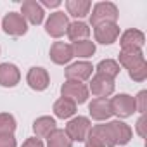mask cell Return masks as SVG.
Segmentation results:
<instances>
[{
  "label": "cell",
  "mask_w": 147,
  "mask_h": 147,
  "mask_svg": "<svg viewBox=\"0 0 147 147\" xmlns=\"http://www.w3.org/2000/svg\"><path fill=\"white\" fill-rule=\"evenodd\" d=\"M142 62H145L142 49H121V52L118 55V64L123 66L125 69H131Z\"/></svg>",
  "instance_id": "5bb4252c"
},
{
  "label": "cell",
  "mask_w": 147,
  "mask_h": 147,
  "mask_svg": "<svg viewBox=\"0 0 147 147\" xmlns=\"http://www.w3.org/2000/svg\"><path fill=\"white\" fill-rule=\"evenodd\" d=\"M67 26H69L67 14H64L62 11H55L45 21V33L49 36H52V38H61V36L66 35Z\"/></svg>",
  "instance_id": "5b68a950"
},
{
  "label": "cell",
  "mask_w": 147,
  "mask_h": 147,
  "mask_svg": "<svg viewBox=\"0 0 147 147\" xmlns=\"http://www.w3.org/2000/svg\"><path fill=\"white\" fill-rule=\"evenodd\" d=\"M26 83L31 90L35 92H43L49 88L50 85V76H49V71L45 67H40V66H35V67H30L28 75H26Z\"/></svg>",
  "instance_id": "ba28073f"
},
{
  "label": "cell",
  "mask_w": 147,
  "mask_h": 147,
  "mask_svg": "<svg viewBox=\"0 0 147 147\" xmlns=\"http://www.w3.org/2000/svg\"><path fill=\"white\" fill-rule=\"evenodd\" d=\"M47 147H73V140L61 128H55L47 137Z\"/></svg>",
  "instance_id": "d4e9b609"
},
{
  "label": "cell",
  "mask_w": 147,
  "mask_h": 147,
  "mask_svg": "<svg viewBox=\"0 0 147 147\" xmlns=\"http://www.w3.org/2000/svg\"><path fill=\"white\" fill-rule=\"evenodd\" d=\"M49 55H50V61H52L54 64H57V66L69 64L71 59L75 57V55H73L71 43H66V42H54V43L50 45Z\"/></svg>",
  "instance_id": "7c38bea8"
},
{
  "label": "cell",
  "mask_w": 147,
  "mask_h": 147,
  "mask_svg": "<svg viewBox=\"0 0 147 147\" xmlns=\"http://www.w3.org/2000/svg\"><path fill=\"white\" fill-rule=\"evenodd\" d=\"M88 18H90V24L95 28L104 23H116L119 18V11L113 2H99L92 7Z\"/></svg>",
  "instance_id": "6da1fadb"
},
{
  "label": "cell",
  "mask_w": 147,
  "mask_h": 147,
  "mask_svg": "<svg viewBox=\"0 0 147 147\" xmlns=\"http://www.w3.org/2000/svg\"><path fill=\"white\" fill-rule=\"evenodd\" d=\"M38 4L43 7V11L45 9H57L61 5V0H42V2H38Z\"/></svg>",
  "instance_id": "1f68e13d"
},
{
  "label": "cell",
  "mask_w": 147,
  "mask_h": 147,
  "mask_svg": "<svg viewBox=\"0 0 147 147\" xmlns=\"http://www.w3.org/2000/svg\"><path fill=\"white\" fill-rule=\"evenodd\" d=\"M21 147H45V145H43V142H42L40 138H36V137H30V138H26V140L23 142Z\"/></svg>",
  "instance_id": "f546056e"
},
{
  "label": "cell",
  "mask_w": 147,
  "mask_h": 147,
  "mask_svg": "<svg viewBox=\"0 0 147 147\" xmlns=\"http://www.w3.org/2000/svg\"><path fill=\"white\" fill-rule=\"evenodd\" d=\"M88 87L82 82H71V80H66L62 85H61V97L75 102L76 106L78 104H85L88 100Z\"/></svg>",
  "instance_id": "277c9868"
},
{
  "label": "cell",
  "mask_w": 147,
  "mask_h": 147,
  "mask_svg": "<svg viewBox=\"0 0 147 147\" xmlns=\"http://www.w3.org/2000/svg\"><path fill=\"white\" fill-rule=\"evenodd\" d=\"M94 36L97 43L111 45L119 38V26L118 23H104L94 28Z\"/></svg>",
  "instance_id": "8fae6325"
},
{
  "label": "cell",
  "mask_w": 147,
  "mask_h": 147,
  "mask_svg": "<svg viewBox=\"0 0 147 147\" xmlns=\"http://www.w3.org/2000/svg\"><path fill=\"white\" fill-rule=\"evenodd\" d=\"M109 106H111L113 116H118V119L130 118V116H133V113H137L135 99L130 94H118V95L111 97L109 99Z\"/></svg>",
  "instance_id": "3957f363"
},
{
  "label": "cell",
  "mask_w": 147,
  "mask_h": 147,
  "mask_svg": "<svg viewBox=\"0 0 147 147\" xmlns=\"http://www.w3.org/2000/svg\"><path fill=\"white\" fill-rule=\"evenodd\" d=\"M66 35H67V38L73 43L80 42V40H88V36H90V26L87 23H83V21H73V23H69Z\"/></svg>",
  "instance_id": "44dd1931"
},
{
  "label": "cell",
  "mask_w": 147,
  "mask_h": 147,
  "mask_svg": "<svg viewBox=\"0 0 147 147\" xmlns=\"http://www.w3.org/2000/svg\"><path fill=\"white\" fill-rule=\"evenodd\" d=\"M88 113L95 121H107L113 116L109 99H92V102L88 104Z\"/></svg>",
  "instance_id": "2e32d148"
},
{
  "label": "cell",
  "mask_w": 147,
  "mask_h": 147,
  "mask_svg": "<svg viewBox=\"0 0 147 147\" xmlns=\"http://www.w3.org/2000/svg\"><path fill=\"white\" fill-rule=\"evenodd\" d=\"M16 128L18 123L11 113H0V137H12Z\"/></svg>",
  "instance_id": "484cf974"
},
{
  "label": "cell",
  "mask_w": 147,
  "mask_h": 147,
  "mask_svg": "<svg viewBox=\"0 0 147 147\" xmlns=\"http://www.w3.org/2000/svg\"><path fill=\"white\" fill-rule=\"evenodd\" d=\"M92 73H94V66L88 61H78V62H73L66 67V80L83 83V82L92 78Z\"/></svg>",
  "instance_id": "9c48e42d"
},
{
  "label": "cell",
  "mask_w": 147,
  "mask_h": 147,
  "mask_svg": "<svg viewBox=\"0 0 147 147\" xmlns=\"http://www.w3.org/2000/svg\"><path fill=\"white\" fill-rule=\"evenodd\" d=\"M0 147H18V142L12 137H0Z\"/></svg>",
  "instance_id": "4dcf8cb0"
},
{
  "label": "cell",
  "mask_w": 147,
  "mask_h": 147,
  "mask_svg": "<svg viewBox=\"0 0 147 147\" xmlns=\"http://www.w3.org/2000/svg\"><path fill=\"white\" fill-rule=\"evenodd\" d=\"M135 99V107H137V113L140 114H145V109H147V90H140L137 94Z\"/></svg>",
  "instance_id": "83f0119b"
},
{
  "label": "cell",
  "mask_w": 147,
  "mask_h": 147,
  "mask_svg": "<svg viewBox=\"0 0 147 147\" xmlns=\"http://www.w3.org/2000/svg\"><path fill=\"white\" fill-rule=\"evenodd\" d=\"M109 126H111V131H113V137H114V142L116 145H126L131 137H133V130L121 119H114V121H109Z\"/></svg>",
  "instance_id": "e0dca14e"
},
{
  "label": "cell",
  "mask_w": 147,
  "mask_h": 147,
  "mask_svg": "<svg viewBox=\"0 0 147 147\" xmlns=\"http://www.w3.org/2000/svg\"><path fill=\"white\" fill-rule=\"evenodd\" d=\"M0 50H2V49H0Z\"/></svg>",
  "instance_id": "836d02e7"
},
{
  "label": "cell",
  "mask_w": 147,
  "mask_h": 147,
  "mask_svg": "<svg viewBox=\"0 0 147 147\" xmlns=\"http://www.w3.org/2000/svg\"><path fill=\"white\" fill-rule=\"evenodd\" d=\"M57 128V123L52 116H40L33 121V133L36 138H47L54 130Z\"/></svg>",
  "instance_id": "ac0fdd59"
},
{
  "label": "cell",
  "mask_w": 147,
  "mask_h": 147,
  "mask_svg": "<svg viewBox=\"0 0 147 147\" xmlns=\"http://www.w3.org/2000/svg\"><path fill=\"white\" fill-rule=\"evenodd\" d=\"M71 49H73V55L75 57H82V59H88L95 54L97 47H95V42L92 40H80V42H75L71 43Z\"/></svg>",
  "instance_id": "603a6c76"
},
{
  "label": "cell",
  "mask_w": 147,
  "mask_h": 147,
  "mask_svg": "<svg viewBox=\"0 0 147 147\" xmlns=\"http://www.w3.org/2000/svg\"><path fill=\"white\" fill-rule=\"evenodd\" d=\"M88 92L95 99H107L114 94V80L95 73L90 80V83H88Z\"/></svg>",
  "instance_id": "8992f818"
},
{
  "label": "cell",
  "mask_w": 147,
  "mask_h": 147,
  "mask_svg": "<svg viewBox=\"0 0 147 147\" xmlns=\"http://www.w3.org/2000/svg\"><path fill=\"white\" fill-rule=\"evenodd\" d=\"M90 130H92V121L87 116H73L64 128V131L73 142H85L90 135Z\"/></svg>",
  "instance_id": "7a4b0ae2"
},
{
  "label": "cell",
  "mask_w": 147,
  "mask_h": 147,
  "mask_svg": "<svg viewBox=\"0 0 147 147\" xmlns=\"http://www.w3.org/2000/svg\"><path fill=\"white\" fill-rule=\"evenodd\" d=\"M66 11L69 16L76 18V21H82L87 18L92 11V2L90 0H67L66 2Z\"/></svg>",
  "instance_id": "ffe728a7"
},
{
  "label": "cell",
  "mask_w": 147,
  "mask_h": 147,
  "mask_svg": "<svg viewBox=\"0 0 147 147\" xmlns=\"http://www.w3.org/2000/svg\"><path fill=\"white\" fill-rule=\"evenodd\" d=\"M2 28L9 36H23L28 33V23L19 12H9L2 19Z\"/></svg>",
  "instance_id": "52a82bcc"
},
{
  "label": "cell",
  "mask_w": 147,
  "mask_h": 147,
  "mask_svg": "<svg viewBox=\"0 0 147 147\" xmlns=\"http://www.w3.org/2000/svg\"><path fill=\"white\" fill-rule=\"evenodd\" d=\"M88 137L95 138V140L100 142L104 147H116V142H114V137H113V131H111L109 123H102V125L92 126Z\"/></svg>",
  "instance_id": "d6986e66"
},
{
  "label": "cell",
  "mask_w": 147,
  "mask_h": 147,
  "mask_svg": "<svg viewBox=\"0 0 147 147\" xmlns=\"http://www.w3.org/2000/svg\"><path fill=\"white\" fill-rule=\"evenodd\" d=\"M94 69H97V75H102V76H107V78L114 80V78L119 75L121 66H119L118 61H114V59H104V61H100V62L97 64V67H94Z\"/></svg>",
  "instance_id": "cb8c5ba5"
},
{
  "label": "cell",
  "mask_w": 147,
  "mask_h": 147,
  "mask_svg": "<svg viewBox=\"0 0 147 147\" xmlns=\"http://www.w3.org/2000/svg\"><path fill=\"white\" fill-rule=\"evenodd\" d=\"M54 114L55 118H61V119H71L76 114V104L61 97L54 102Z\"/></svg>",
  "instance_id": "7402d4cb"
},
{
  "label": "cell",
  "mask_w": 147,
  "mask_h": 147,
  "mask_svg": "<svg viewBox=\"0 0 147 147\" xmlns=\"http://www.w3.org/2000/svg\"><path fill=\"white\" fill-rule=\"evenodd\" d=\"M145 43V35L140 30L130 28L119 35V45L121 49H142Z\"/></svg>",
  "instance_id": "9a60e30c"
},
{
  "label": "cell",
  "mask_w": 147,
  "mask_h": 147,
  "mask_svg": "<svg viewBox=\"0 0 147 147\" xmlns=\"http://www.w3.org/2000/svg\"><path fill=\"white\" fill-rule=\"evenodd\" d=\"M85 147H104L100 142H97L95 138H92V137H88L87 140H85Z\"/></svg>",
  "instance_id": "d6a6232c"
},
{
  "label": "cell",
  "mask_w": 147,
  "mask_h": 147,
  "mask_svg": "<svg viewBox=\"0 0 147 147\" xmlns=\"http://www.w3.org/2000/svg\"><path fill=\"white\" fill-rule=\"evenodd\" d=\"M128 76H130L133 82H137V83L145 82V78H147V62H142V64H138V66L128 69Z\"/></svg>",
  "instance_id": "4316f807"
},
{
  "label": "cell",
  "mask_w": 147,
  "mask_h": 147,
  "mask_svg": "<svg viewBox=\"0 0 147 147\" xmlns=\"http://www.w3.org/2000/svg\"><path fill=\"white\" fill-rule=\"evenodd\" d=\"M145 126H147V118H145V114H142V116L137 119V125H135L137 135H138L140 138H145Z\"/></svg>",
  "instance_id": "f1b7e54d"
},
{
  "label": "cell",
  "mask_w": 147,
  "mask_h": 147,
  "mask_svg": "<svg viewBox=\"0 0 147 147\" xmlns=\"http://www.w3.org/2000/svg\"><path fill=\"white\" fill-rule=\"evenodd\" d=\"M19 14L26 19V23L35 24V26L42 24L43 19H45V11L36 0H24L21 4V12Z\"/></svg>",
  "instance_id": "30bf717a"
},
{
  "label": "cell",
  "mask_w": 147,
  "mask_h": 147,
  "mask_svg": "<svg viewBox=\"0 0 147 147\" xmlns=\"http://www.w3.org/2000/svg\"><path fill=\"white\" fill-rule=\"evenodd\" d=\"M21 82V71L12 62H2L0 64V87L4 88H14Z\"/></svg>",
  "instance_id": "4fadbf2b"
}]
</instances>
